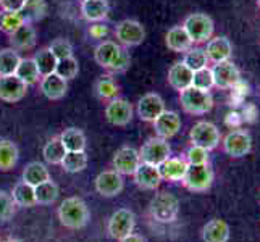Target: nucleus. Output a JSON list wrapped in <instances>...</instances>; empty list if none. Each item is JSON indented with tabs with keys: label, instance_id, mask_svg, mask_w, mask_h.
<instances>
[{
	"label": "nucleus",
	"instance_id": "dca6fc26",
	"mask_svg": "<svg viewBox=\"0 0 260 242\" xmlns=\"http://www.w3.org/2000/svg\"><path fill=\"white\" fill-rule=\"evenodd\" d=\"M152 124H154L155 136L168 141V139L175 137L179 132V129H181V116H179L176 112L165 110L152 121Z\"/></svg>",
	"mask_w": 260,
	"mask_h": 242
},
{
	"label": "nucleus",
	"instance_id": "79ce46f5",
	"mask_svg": "<svg viewBox=\"0 0 260 242\" xmlns=\"http://www.w3.org/2000/svg\"><path fill=\"white\" fill-rule=\"evenodd\" d=\"M55 73L63 78L65 81H71L75 79L79 73V63L75 57H68V58H61L58 60L57 68H55Z\"/></svg>",
	"mask_w": 260,
	"mask_h": 242
},
{
	"label": "nucleus",
	"instance_id": "6ab92c4d",
	"mask_svg": "<svg viewBox=\"0 0 260 242\" xmlns=\"http://www.w3.org/2000/svg\"><path fill=\"white\" fill-rule=\"evenodd\" d=\"M39 87L44 97H47L49 100H60V98L65 97L68 91V81L60 78L57 73H52L41 78Z\"/></svg>",
	"mask_w": 260,
	"mask_h": 242
},
{
	"label": "nucleus",
	"instance_id": "7ed1b4c3",
	"mask_svg": "<svg viewBox=\"0 0 260 242\" xmlns=\"http://www.w3.org/2000/svg\"><path fill=\"white\" fill-rule=\"evenodd\" d=\"M179 102L183 110L189 115H205L213 109V97L210 91H202L194 86L179 92Z\"/></svg>",
	"mask_w": 260,
	"mask_h": 242
},
{
	"label": "nucleus",
	"instance_id": "4be33fe9",
	"mask_svg": "<svg viewBox=\"0 0 260 242\" xmlns=\"http://www.w3.org/2000/svg\"><path fill=\"white\" fill-rule=\"evenodd\" d=\"M8 39H10V46L15 50H31L36 46V41H38V32H36L32 24L24 23L15 32L8 36Z\"/></svg>",
	"mask_w": 260,
	"mask_h": 242
},
{
	"label": "nucleus",
	"instance_id": "7c9ffc66",
	"mask_svg": "<svg viewBox=\"0 0 260 242\" xmlns=\"http://www.w3.org/2000/svg\"><path fill=\"white\" fill-rule=\"evenodd\" d=\"M50 179V173L47 166L41 161H31L23 169V181H26L31 186H39L41 183H46Z\"/></svg>",
	"mask_w": 260,
	"mask_h": 242
},
{
	"label": "nucleus",
	"instance_id": "473e14b6",
	"mask_svg": "<svg viewBox=\"0 0 260 242\" xmlns=\"http://www.w3.org/2000/svg\"><path fill=\"white\" fill-rule=\"evenodd\" d=\"M15 75L28 86L39 83L41 78H42L41 73H39V70H38V65H36V61L32 58H21Z\"/></svg>",
	"mask_w": 260,
	"mask_h": 242
},
{
	"label": "nucleus",
	"instance_id": "c85d7f7f",
	"mask_svg": "<svg viewBox=\"0 0 260 242\" xmlns=\"http://www.w3.org/2000/svg\"><path fill=\"white\" fill-rule=\"evenodd\" d=\"M20 150L10 139H0V171H10L18 163Z\"/></svg>",
	"mask_w": 260,
	"mask_h": 242
},
{
	"label": "nucleus",
	"instance_id": "c756f323",
	"mask_svg": "<svg viewBox=\"0 0 260 242\" xmlns=\"http://www.w3.org/2000/svg\"><path fill=\"white\" fill-rule=\"evenodd\" d=\"M60 141L67 152H84L86 150V136L79 128H67L61 131Z\"/></svg>",
	"mask_w": 260,
	"mask_h": 242
},
{
	"label": "nucleus",
	"instance_id": "9d476101",
	"mask_svg": "<svg viewBox=\"0 0 260 242\" xmlns=\"http://www.w3.org/2000/svg\"><path fill=\"white\" fill-rule=\"evenodd\" d=\"M115 38L124 47H134L144 42L146 39V29L139 21L136 20H123L116 24L115 28Z\"/></svg>",
	"mask_w": 260,
	"mask_h": 242
},
{
	"label": "nucleus",
	"instance_id": "8fccbe9b",
	"mask_svg": "<svg viewBox=\"0 0 260 242\" xmlns=\"http://www.w3.org/2000/svg\"><path fill=\"white\" fill-rule=\"evenodd\" d=\"M107 34H109V28H107L105 24L95 23V24L91 26V28H89V36L94 38V39H104Z\"/></svg>",
	"mask_w": 260,
	"mask_h": 242
},
{
	"label": "nucleus",
	"instance_id": "2f4dec72",
	"mask_svg": "<svg viewBox=\"0 0 260 242\" xmlns=\"http://www.w3.org/2000/svg\"><path fill=\"white\" fill-rule=\"evenodd\" d=\"M20 13L23 15L24 21L29 24L41 21L47 15V2L46 0H26Z\"/></svg>",
	"mask_w": 260,
	"mask_h": 242
},
{
	"label": "nucleus",
	"instance_id": "e433bc0d",
	"mask_svg": "<svg viewBox=\"0 0 260 242\" xmlns=\"http://www.w3.org/2000/svg\"><path fill=\"white\" fill-rule=\"evenodd\" d=\"M32 60L36 61V65H38V70H39L41 76H46V75L55 73V68H57L58 60H57V57L50 52L49 47L41 49L39 52H36V55L32 57Z\"/></svg>",
	"mask_w": 260,
	"mask_h": 242
},
{
	"label": "nucleus",
	"instance_id": "9b49d317",
	"mask_svg": "<svg viewBox=\"0 0 260 242\" xmlns=\"http://www.w3.org/2000/svg\"><path fill=\"white\" fill-rule=\"evenodd\" d=\"M141 163V157H139V150L129 146H123L115 152L113 160H112V166L115 171H118L121 176H133L134 171L138 169Z\"/></svg>",
	"mask_w": 260,
	"mask_h": 242
},
{
	"label": "nucleus",
	"instance_id": "37998d69",
	"mask_svg": "<svg viewBox=\"0 0 260 242\" xmlns=\"http://www.w3.org/2000/svg\"><path fill=\"white\" fill-rule=\"evenodd\" d=\"M192 86L197 89H202V91H210L213 87V76H212V70L210 68H202L194 71L192 76Z\"/></svg>",
	"mask_w": 260,
	"mask_h": 242
},
{
	"label": "nucleus",
	"instance_id": "bb28decb",
	"mask_svg": "<svg viewBox=\"0 0 260 242\" xmlns=\"http://www.w3.org/2000/svg\"><path fill=\"white\" fill-rule=\"evenodd\" d=\"M81 15L89 23L104 21L109 16V4L107 0H83Z\"/></svg>",
	"mask_w": 260,
	"mask_h": 242
},
{
	"label": "nucleus",
	"instance_id": "423d86ee",
	"mask_svg": "<svg viewBox=\"0 0 260 242\" xmlns=\"http://www.w3.org/2000/svg\"><path fill=\"white\" fill-rule=\"evenodd\" d=\"M189 139L192 146L207 149L209 152L220 146L221 134L220 129L210 121H197L189 131Z\"/></svg>",
	"mask_w": 260,
	"mask_h": 242
},
{
	"label": "nucleus",
	"instance_id": "c9c22d12",
	"mask_svg": "<svg viewBox=\"0 0 260 242\" xmlns=\"http://www.w3.org/2000/svg\"><path fill=\"white\" fill-rule=\"evenodd\" d=\"M34 192H36V202H38V205H52L58 199L60 189L52 179H49V181L36 186Z\"/></svg>",
	"mask_w": 260,
	"mask_h": 242
},
{
	"label": "nucleus",
	"instance_id": "a18cd8bd",
	"mask_svg": "<svg viewBox=\"0 0 260 242\" xmlns=\"http://www.w3.org/2000/svg\"><path fill=\"white\" fill-rule=\"evenodd\" d=\"M49 49H50V52L53 53V55L57 57V60L73 57V46H71L70 41L63 39V38H58L55 41H52Z\"/></svg>",
	"mask_w": 260,
	"mask_h": 242
},
{
	"label": "nucleus",
	"instance_id": "f704fd0d",
	"mask_svg": "<svg viewBox=\"0 0 260 242\" xmlns=\"http://www.w3.org/2000/svg\"><path fill=\"white\" fill-rule=\"evenodd\" d=\"M20 53L13 47H7L0 50V76H10L16 73V68L20 65Z\"/></svg>",
	"mask_w": 260,
	"mask_h": 242
},
{
	"label": "nucleus",
	"instance_id": "4468645a",
	"mask_svg": "<svg viewBox=\"0 0 260 242\" xmlns=\"http://www.w3.org/2000/svg\"><path fill=\"white\" fill-rule=\"evenodd\" d=\"M28 94V84L16 75L10 76H0V100L7 103H16L23 100Z\"/></svg>",
	"mask_w": 260,
	"mask_h": 242
},
{
	"label": "nucleus",
	"instance_id": "f257e3e1",
	"mask_svg": "<svg viewBox=\"0 0 260 242\" xmlns=\"http://www.w3.org/2000/svg\"><path fill=\"white\" fill-rule=\"evenodd\" d=\"M57 215L61 226L73 231L86 228L89 220H91V212H89L86 202L81 197H67L60 203Z\"/></svg>",
	"mask_w": 260,
	"mask_h": 242
},
{
	"label": "nucleus",
	"instance_id": "3c124183",
	"mask_svg": "<svg viewBox=\"0 0 260 242\" xmlns=\"http://www.w3.org/2000/svg\"><path fill=\"white\" fill-rule=\"evenodd\" d=\"M120 242H146V239L139 236V234H134V232H131V234H128L126 237H123Z\"/></svg>",
	"mask_w": 260,
	"mask_h": 242
},
{
	"label": "nucleus",
	"instance_id": "a878e982",
	"mask_svg": "<svg viewBox=\"0 0 260 242\" xmlns=\"http://www.w3.org/2000/svg\"><path fill=\"white\" fill-rule=\"evenodd\" d=\"M165 44L170 50L178 53H184L192 47V41L183 26H173L172 29H168L165 36Z\"/></svg>",
	"mask_w": 260,
	"mask_h": 242
},
{
	"label": "nucleus",
	"instance_id": "ddd939ff",
	"mask_svg": "<svg viewBox=\"0 0 260 242\" xmlns=\"http://www.w3.org/2000/svg\"><path fill=\"white\" fill-rule=\"evenodd\" d=\"M94 184H95L97 194L107 197V199L120 195L124 187L123 176L118 171H115V169H105V171L99 173Z\"/></svg>",
	"mask_w": 260,
	"mask_h": 242
},
{
	"label": "nucleus",
	"instance_id": "4c0bfd02",
	"mask_svg": "<svg viewBox=\"0 0 260 242\" xmlns=\"http://www.w3.org/2000/svg\"><path fill=\"white\" fill-rule=\"evenodd\" d=\"M60 166L67 173H79L87 166V155L86 152H67Z\"/></svg>",
	"mask_w": 260,
	"mask_h": 242
},
{
	"label": "nucleus",
	"instance_id": "f03ea898",
	"mask_svg": "<svg viewBox=\"0 0 260 242\" xmlns=\"http://www.w3.org/2000/svg\"><path fill=\"white\" fill-rule=\"evenodd\" d=\"M149 213L152 220L162 223V225H168V223H173L178 218L179 202L168 191H160L152 197V200L149 203Z\"/></svg>",
	"mask_w": 260,
	"mask_h": 242
},
{
	"label": "nucleus",
	"instance_id": "72a5a7b5",
	"mask_svg": "<svg viewBox=\"0 0 260 242\" xmlns=\"http://www.w3.org/2000/svg\"><path fill=\"white\" fill-rule=\"evenodd\" d=\"M65 154H67V149L63 147V144H61L60 136L49 139L47 144L42 149V157L50 165H60Z\"/></svg>",
	"mask_w": 260,
	"mask_h": 242
},
{
	"label": "nucleus",
	"instance_id": "aec40b11",
	"mask_svg": "<svg viewBox=\"0 0 260 242\" xmlns=\"http://www.w3.org/2000/svg\"><path fill=\"white\" fill-rule=\"evenodd\" d=\"M205 55L212 63H221V61H228L233 55V46L225 36H218L207 42V49H205Z\"/></svg>",
	"mask_w": 260,
	"mask_h": 242
},
{
	"label": "nucleus",
	"instance_id": "393cba45",
	"mask_svg": "<svg viewBox=\"0 0 260 242\" xmlns=\"http://www.w3.org/2000/svg\"><path fill=\"white\" fill-rule=\"evenodd\" d=\"M120 52H121V46H118L116 42H113V41H104V42H101L95 47L94 58H95L99 66L109 70L113 65V61L118 58Z\"/></svg>",
	"mask_w": 260,
	"mask_h": 242
},
{
	"label": "nucleus",
	"instance_id": "864d4df0",
	"mask_svg": "<svg viewBox=\"0 0 260 242\" xmlns=\"http://www.w3.org/2000/svg\"><path fill=\"white\" fill-rule=\"evenodd\" d=\"M257 5H258V7H260V0H257Z\"/></svg>",
	"mask_w": 260,
	"mask_h": 242
},
{
	"label": "nucleus",
	"instance_id": "b1692460",
	"mask_svg": "<svg viewBox=\"0 0 260 242\" xmlns=\"http://www.w3.org/2000/svg\"><path fill=\"white\" fill-rule=\"evenodd\" d=\"M192 76H194V71L187 68L183 61H179V63H175L168 70V84L172 86L175 91L181 92L186 87L192 86Z\"/></svg>",
	"mask_w": 260,
	"mask_h": 242
},
{
	"label": "nucleus",
	"instance_id": "1a4fd4ad",
	"mask_svg": "<svg viewBox=\"0 0 260 242\" xmlns=\"http://www.w3.org/2000/svg\"><path fill=\"white\" fill-rule=\"evenodd\" d=\"M134 226H136V215H134L129 209H120L109 218L107 232H109L110 237H113L116 240H121L123 237L131 234L134 231Z\"/></svg>",
	"mask_w": 260,
	"mask_h": 242
},
{
	"label": "nucleus",
	"instance_id": "20e7f679",
	"mask_svg": "<svg viewBox=\"0 0 260 242\" xmlns=\"http://www.w3.org/2000/svg\"><path fill=\"white\" fill-rule=\"evenodd\" d=\"M181 183L187 191H191L194 194L207 192L213 184V171L209 166V163L189 165Z\"/></svg>",
	"mask_w": 260,
	"mask_h": 242
},
{
	"label": "nucleus",
	"instance_id": "09e8293b",
	"mask_svg": "<svg viewBox=\"0 0 260 242\" xmlns=\"http://www.w3.org/2000/svg\"><path fill=\"white\" fill-rule=\"evenodd\" d=\"M26 0H0V10L5 12H21Z\"/></svg>",
	"mask_w": 260,
	"mask_h": 242
},
{
	"label": "nucleus",
	"instance_id": "5fc2aeb1",
	"mask_svg": "<svg viewBox=\"0 0 260 242\" xmlns=\"http://www.w3.org/2000/svg\"><path fill=\"white\" fill-rule=\"evenodd\" d=\"M81 2H83V0H81Z\"/></svg>",
	"mask_w": 260,
	"mask_h": 242
},
{
	"label": "nucleus",
	"instance_id": "0eeeda50",
	"mask_svg": "<svg viewBox=\"0 0 260 242\" xmlns=\"http://www.w3.org/2000/svg\"><path fill=\"white\" fill-rule=\"evenodd\" d=\"M223 150L231 158H243L252 149V137L244 129H233L221 141Z\"/></svg>",
	"mask_w": 260,
	"mask_h": 242
},
{
	"label": "nucleus",
	"instance_id": "603ef678",
	"mask_svg": "<svg viewBox=\"0 0 260 242\" xmlns=\"http://www.w3.org/2000/svg\"><path fill=\"white\" fill-rule=\"evenodd\" d=\"M0 242H21V240H18V239H7V240H0Z\"/></svg>",
	"mask_w": 260,
	"mask_h": 242
},
{
	"label": "nucleus",
	"instance_id": "412c9836",
	"mask_svg": "<svg viewBox=\"0 0 260 242\" xmlns=\"http://www.w3.org/2000/svg\"><path fill=\"white\" fill-rule=\"evenodd\" d=\"M189 166L186 160L183 158H175V157H168L164 163L158 165V171H160V176L165 181H170V183H181L183 178L186 175V169Z\"/></svg>",
	"mask_w": 260,
	"mask_h": 242
},
{
	"label": "nucleus",
	"instance_id": "f3484780",
	"mask_svg": "<svg viewBox=\"0 0 260 242\" xmlns=\"http://www.w3.org/2000/svg\"><path fill=\"white\" fill-rule=\"evenodd\" d=\"M136 112H138L139 118L142 121L152 123L160 113L165 112V102H164V98L160 97L158 94L149 92L146 95H142L138 100Z\"/></svg>",
	"mask_w": 260,
	"mask_h": 242
},
{
	"label": "nucleus",
	"instance_id": "de8ad7c7",
	"mask_svg": "<svg viewBox=\"0 0 260 242\" xmlns=\"http://www.w3.org/2000/svg\"><path fill=\"white\" fill-rule=\"evenodd\" d=\"M131 65V55H129V52L126 49H123L121 47V52H120V55L118 58H116L113 61V65L109 68V71H112V73H124Z\"/></svg>",
	"mask_w": 260,
	"mask_h": 242
},
{
	"label": "nucleus",
	"instance_id": "49530a36",
	"mask_svg": "<svg viewBox=\"0 0 260 242\" xmlns=\"http://www.w3.org/2000/svg\"><path fill=\"white\" fill-rule=\"evenodd\" d=\"M186 161L189 165L209 163V150L204 147H199V146H191L186 150Z\"/></svg>",
	"mask_w": 260,
	"mask_h": 242
},
{
	"label": "nucleus",
	"instance_id": "39448f33",
	"mask_svg": "<svg viewBox=\"0 0 260 242\" xmlns=\"http://www.w3.org/2000/svg\"><path fill=\"white\" fill-rule=\"evenodd\" d=\"M183 28L186 29L187 36L191 38L192 44H202V42H207L212 39L215 24L209 15L192 13L189 16H186Z\"/></svg>",
	"mask_w": 260,
	"mask_h": 242
},
{
	"label": "nucleus",
	"instance_id": "c03bdc74",
	"mask_svg": "<svg viewBox=\"0 0 260 242\" xmlns=\"http://www.w3.org/2000/svg\"><path fill=\"white\" fill-rule=\"evenodd\" d=\"M15 212H16V205L13 202L12 194L0 191V221L12 220Z\"/></svg>",
	"mask_w": 260,
	"mask_h": 242
},
{
	"label": "nucleus",
	"instance_id": "a211bd4d",
	"mask_svg": "<svg viewBox=\"0 0 260 242\" xmlns=\"http://www.w3.org/2000/svg\"><path fill=\"white\" fill-rule=\"evenodd\" d=\"M133 176H134V183H136V186L144 191H155L160 186V183L164 181L162 176H160L158 166L144 163V161H141Z\"/></svg>",
	"mask_w": 260,
	"mask_h": 242
},
{
	"label": "nucleus",
	"instance_id": "a19ab883",
	"mask_svg": "<svg viewBox=\"0 0 260 242\" xmlns=\"http://www.w3.org/2000/svg\"><path fill=\"white\" fill-rule=\"evenodd\" d=\"M183 63L192 70V71H197V70H202L207 66L209 63V58L205 55V50L202 49H189L187 52H184V58H183Z\"/></svg>",
	"mask_w": 260,
	"mask_h": 242
},
{
	"label": "nucleus",
	"instance_id": "f8f14e48",
	"mask_svg": "<svg viewBox=\"0 0 260 242\" xmlns=\"http://www.w3.org/2000/svg\"><path fill=\"white\" fill-rule=\"evenodd\" d=\"M212 70V76H213V86L218 89H235L239 81L241 75L238 66L233 63L231 60L228 61H221V63H215Z\"/></svg>",
	"mask_w": 260,
	"mask_h": 242
},
{
	"label": "nucleus",
	"instance_id": "58836bf2",
	"mask_svg": "<svg viewBox=\"0 0 260 242\" xmlns=\"http://www.w3.org/2000/svg\"><path fill=\"white\" fill-rule=\"evenodd\" d=\"M26 21L20 12H5L0 10V31L10 36Z\"/></svg>",
	"mask_w": 260,
	"mask_h": 242
},
{
	"label": "nucleus",
	"instance_id": "cd10ccee",
	"mask_svg": "<svg viewBox=\"0 0 260 242\" xmlns=\"http://www.w3.org/2000/svg\"><path fill=\"white\" fill-rule=\"evenodd\" d=\"M12 197H13V202L16 207H21V209H31L34 205H38L36 202V192H34V186L28 184L26 181L16 183L12 189Z\"/></svg>",
	"mask_w": 260,
	"mask_h": 242
},
{
	"label": "nucleus",
	"instance_id": "6e6552de",
	"mask_svg": "<svg viewBox=\"0 0 260 242\" xmlns=\"http://www.w3.org/2000/svg\"><path fill=\"white\" fill-rule=\"evenodd\" d=\"M170 154H172V147H170L168 141L162 139V137H157V136L147 139L144 144H142V147L139 149L141 161L155 165V166L164 163V161L170 157Z\"/></svg>",
	"mask_w": 260,
	"mask_h": 242
},
{
	"label": "nucleus",
	"instance_id": "2eb2a0df",
	"mask_svg": "<svg viewBox=\"0 0 260 242\" xmlns=\"http://www.w3.org/2000/svg\"><path fill=\"white\" fill-rule=\"evenodd\" d=\"M105 118L113 126H126L133 120V107L124 98L115 97L105 107Z\"/></svg>",
	"mask_w": 260,
	"mask_h": 242
},
{
	"label": "nucleus",
	"instance_id": "ea45409f",
	"mask_svg": "<svg viewBox=\"0 0 260 242\" xmlns=\"http://www.w3.org/2000/svg\"><path fill=\"white\" fill-rule=\"evenodd\" d=\"M95 94L102 100H112V98L118 97V86L110 76H101L95 83Z\"/></svg>",
	"mask_w": 260,
	"mask_h": 242
},
{
	"label": "nucleus",
	"instance_id": "5701e85b",
	"mask_svg": "<svg viewBox=\"0 0 260 242\" xmlns=\"http://www.w3.org/2000/svg\"><path fill=\"white\" fill-rule=\"evenodd\" d=\"M230 225L221 218H213L207 221L202 228L204 242H228L230 240Z\"/></svg>",
	"mask_w": 260,
	"mask_h": 242
}]
</instances>
